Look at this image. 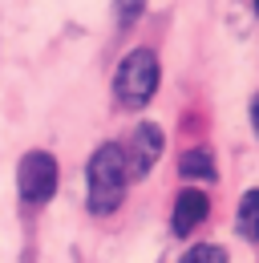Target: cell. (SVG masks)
Masks as SVG:
<instances>
[{
	"label": "cell",
	"mask_w": 259,
	"mask_h": 263,
	"mask_svg": "<svg viewBox=\"0 0 259 263\" xmlns=\"http://www.w3.org/2000/svg\"><path fill=\"white\" fill-rule=\"evenodd\" d=\"M57 182H61V170H57V158L49 150H29L16 162V195L29 206H45L57 195Z\"/></svg>",
	"instance_id": "cell-3"
},
{
	"label": "cell",
	"mask_w": 259,
	"mask_h": 263,
	"mask_svg": "<svg viewBox=\"0 0 259 263\" xmlns=\"http://www.w3.org/2000/svg\"><path fill=\"white\" fill-rule=\"evenodd\" d=\"M178 174L187 182H215L219 178V166H215V154L207 146H194V150H182L178 158Z\"/></svg>",
	"instance_id": "cell-6"
},
{
	"label": "cell",
	"mask_w": 259,
	"mask_h": 263,
	"mask_svg": "<svg viewBox=\"0 0 259 263\" xmlns=\"http://www.w3.org/2000/svg\"><path fill=\"white\" fill-rule=\"evenodd\" d=\"M178 263H231V255H227V247H219V243H194Z\"/></svg>",
	"instance_id": "cell-8"
},
{
	"label": "cell",
	"mask_w": 259,
	"mask_h": 263,
	"mask_svg": "<svg viewBox=\"0 0 259 263\" xmlns=\"http://www.w3.org/2000/svg\"><path fill=\"white\" fill-rule=\"evenodd\" d=\"M247 118H251V130H255V138H259V93L251 98V109H247Z\"/></svg>",
	"instance_id": "cell-10"
},
{
	"label": "cell",
	"mask_w": 259,
	"mask_h": 263,
	"mask_svg": "<svg viewBox=\"0 0 259 263\" xmlns=\"http://www.w3.org/2000/svg\"><path fill=\"white\" fill-rule=\"evenodd\" d=\"M126 150V166H130V178H146L154 166H158L162 150H166V134H162L158 122H138L130 138L122 142Z\"/></svg>",
	"instance_id": "cell-4"
},
{
	"label": "cell",
	"mask_w": 259,
	"mask_h": 263,
	"mask_svg": "<svg viewBox=\"0 0 259 263\" xmlns=\"http://www.w3.org/2000/svg\"><path fill=\"white\" fill-rule=\"evenodd\" d=\"M251 12H255V16H259V0H251Z\"/></svg>",
	"instance_id": "cell-11"
},
{
	"label": "cell",
	"mask_w": 259,
	"mask_h": 263,
	"mask_svg": "<svg viewBox=\"0 0 259 263\" xmlns=\"http://www.w3.org/2000/svg\"><path fill=\"white\" fill-rule=\"evenodd\" d=\"M207 215H211V198H207V191L182 186L178 198H174V211H170V231H174L178 239H191L194 231L207 223Z\"/></svg>",
	"instance_id": "cell-5"
},
{
	"label": "cell",
	"mask_w": 259,
	"mask_h": 263,
	"mask_svg": "<svg viewBox=\"0 0 259 263\" xmlns=\"http://www.w3.org/2000/svg\"><path fill=\"white\" fill-rule=\"evenodd\" d=\"M158 81H162L158 53L146 49V45H138L114 69V98H118V105H126V109H142L158 93Z\"/></svg>",
	"instance_id": "cell-2"
},
{
	"label": "cell",
	"mask_w": 259,
	"mask_h": 263,
	"mask_svg": "<svg viewBox=\"0 0 259 263\" xmlns=\"http://www.w3.org/2000/svg\"><path fill=\"white\" fill-rule=\"evenodd\" d=\"M126 186H130V166H126V150L122 142H105L97 146L85 162V202L89 215L105 219L126 202Z\"/></svg>",
	"instance_id": "cell-1"
},
{
	"label": "cell",
	"mask_w": 259,
	"mask_h": 263,
	"mask_svg": "<svg viewBox=\"0 0 259 263\" xmlns=\"http://www.w3.org/2000/svg\"><path fill=\"white\" fill-rule=\"evenodd\" d=\"M235 235L247 239V243H259V186L243 191V198H239V211H235Z\"/></svg>",
	"instance_id": "cell-7"
},
{
	"label": "cell",
	"mask_w": 259,
	"mask_h": 263,
	"mask_svg": "<svg viewBox=\"0 0 259 263\" xmlns=\"http://www.w3.org/2000/svg\"><path fill=\"white\" fill-rule=\"evenodd\" d=\"M142 12H146V0H114V21H118V29H134V25L142 21Z\"/></svg>",
	"instance_id": "cell-9"
}]
</instances>
